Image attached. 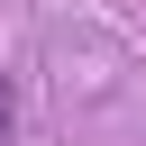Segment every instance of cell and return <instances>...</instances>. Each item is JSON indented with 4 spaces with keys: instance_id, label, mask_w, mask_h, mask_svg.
<instances>
[{
    "instance_id": "obj_1",
    "label": "cell",
    "mask_w": 146,
    "mask_h": 146,
    "mask_svg": "<svg viewBox=\"0 0 146 146\" xmlns=\"http://www.w3.org/2000/svg\"><path fill=\"white\" fill-rule=\"evenodd\" d=\"M9 137H18V91L0 82V146H9Z\"/></svg>"
}]
</instances>
